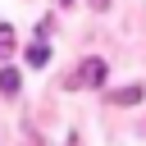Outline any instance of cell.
Instances as JSON below:
<instances>
[{
    "mask_svg": "<svg viewBox=\"0 0 146 146\" xmlns=\"http://www.w3.org/2000/svg\"><path fill=\"white\" fill-rule=\"evenodd\" d=\"M105 82V59H82L78 73L68 78V87H100Z\"/></svg>",
    "mask_w": 146,
    "mask_h": 146,
    "instance_id": "1",
    "label": "cell"
},
{
    "mask_svg": "<svg viewBox=\"0 0 146 146\" xmlns=\"http://www.w3.org/2000/svg\"><path fill=\"white\" fill-rule=\"evenodd\" d=\"M18 91H23L18 68H0V96H18Z\"/></svg>",
    "mask_w": 146,
    "mask_h": 146,
    "instance_id": "2",
    "label": "cell"
},
{
    "mask_svg": "<svg viewBox=\"0 0 146 146\" xmlns=\"http://www.w3.org/2000/svg\"><path fill=\"white\" fill-rule=\"evenodd\" d=\"M141 100V87H123V91H110V105H137Z\"/></svg>",
    "mask_w": 146,
    "mask_h": 146,
    "instance_id": "3",
    "label": "cell"
},
{
    "mask_svg": "<svg viewBox=\"0 0 146 146\" xmlns=\"http://www.w3.org/2000/svg\"><path fill=\"white\" fill-rule=\"evenodd\" d=\"M46 59H50V50H46V41H36V46H27V64H32V68H41Z\"/></svg>",
    "mask_w": 146,
    "mask_h": 146,
    "instance_id": "4",
    "label": "cell"
},
{
    "mask_svg": "<svg viewBox=\"0 0 146 146\" xmlns=\"http://www.w3.org/2000/svg\"><path fill=\"white\" fill-rule=\"evenodd\" d=\"M9 50H14V27H9V23H0V59H5Z\"/></svg>",
    "mask_w": 146,
    "mask_h": 146,
    "instance_id": "5",
    "label": "cell"
}]
</instances>
